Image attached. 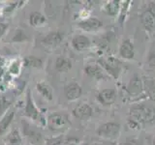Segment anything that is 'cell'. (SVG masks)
<instances>
[{
  "label": "cell",
  "instance_id": "7a4b0ae2",
  "mask_svg": "<svg viewBox=\"0 0 155 145\" xmlns=\"http://www.w3.org/2000/svg\"><path fill=\"white\" fill-rule=\"evenodd\" d=\"M46 125L51 132L63 133L71 127V122L67 113L62 112V111H56L48 116Z\"/></svg>",
  "mask_w": 155,
  "mask_h": 145
},
{
  "label": "cell",
  "instance_id": "d6a6232c",
  "mask_svg": "<svg viewBox=\"0 0 155 145\" xmlns=\"http://www.w3.org/2000/svg\"><path fill=\"white\" fill-rule=\"evenodd\" d=\"M8 27H9V25H8L7 23L0 22V39H1L5 35V33L7 32Z\"/></svg>",
  "mask_w": 155,
  "mask_h": 145
},
{
  "label": "cell",
  "instance_id": "6da1fadb",
  "mask_svg": "<svg viewBox=\"0 0 155 145\" xmlns=\"http://www.w3.org/2000/svg\"><path fill=\"white\" fill-rule=\"evenodd\" d=\"M129 118L137 121L143 127L144 125L151 123L155 118V110L151 106L143 104H134L129 110Z\"/></svg>",
  "mask_w": 155,
  "mask_h": 145
},
{
  "label": "cell",
  "instance_id": "9c48e42d",
  "mask_svg": "<svg viewBox=\"0 0 155 145\" xmlns=\"http://www.w3.org/2000/svg\"><path fill=\"white\" fill-rule=\"evenodd\" d=\"M118 56L123 60H133L135 58V47L131 39H124L121 42L118 48Z\"/></svg>",
  "mask_w": 155,
  "mask_h": 145
},
{
  "label": "cell",
  "instance_id": "f546056e",
  "mask_svg": "<svg viewBox=\"0 0 155 145\" xmlns=\"http://www.w3.org/2000/svg\"><path fill=\"white\" fill-rule=\"evenodd\" d=\"M80 142H81V140L77 137H67V138L65 137L61 145H78Z\"/></svg>",
  "mask_w": 155,
  "mask_h": 145
},
{
  "label": "cell",
  "instance_id": "484cf974",
  "mask_svg": "<svg viewBox=\"0 0 155 145\" xmlns=\"http://www.w3.org/2000/svg\"><path fill=\"white\" fill-rule=\"evenodd\" d=\"M64 135L59 134L55 137H51V138H47L46 139V143L45 145H61L63 140H64Z\"/></svg>",
  "mask_w": 155,
  "mask_h": 145
},
{
  "label": "cell",
  "instance_id": "f1b7e54d",
  "mask_svg": "<svg viewBox=\"0 0 155 145\" xmlns=\"http://www.w3.org/2000/svg\"><path fill=\"white\" fill-rule=\"evenodd\" d=\"M147 65L149 70L155 72V53L152 52L148 55L147 60Z\"/></svg>",
  "mask_w": 155,
  "mask_h": 145
},
{
  "label": "cell",
  "instance_id": "cb8c5ba5",
  "mask_svg": "<svg viewBox=\"0 0 155 145\" xmlns=\"http://www.w3.org/2000/svg\"><path fill=\"white\" fill-rule=\"evenodd\" d=\"M143 85L145 93L155 103V77L145 79L143 81Z\"/></svg>",
  "mask_w": 155,
  "mask_h": 145
},
{
  "label": "cell",
  "instance_id": "4316f807",
  "mask_svg": "<svg viewBox=\"0 0 155 145\" xmlns=\"http://www.w3.org/2000/svg\"><path fill=\"white\" fill-rule=\"evenodd\" d=\"M9 106H10V102L8 100H6L5 98L0 99V118L6 113V111L9 108Z\"/></svg>",
  "mask_w": 155,
  "mask_h": 145
},
{
  "label": "cell",
  "instance_id": "d590c367",
  "mask_svg": "<svg viewBox=\"0 0 155 145\" xmlns=\"http://www.w3.org/2000/svg\"><path fill=\"white\" fill-rule=\"evenodd\" d=\"M84 145H88V144H87V143H84Z\"/></svg>",
  "mask_w": 155,
  "mask_h": 145
},
{
  "label": "cell",
  "instance_id": "3957f363",
  "mask_svg": "<svg viewBox=\"0 0 155 145\" xmlns=\"http://www.w3.org/2000/svg\"><path fill=\"white\" fill-rule=\"evenodd\" d=\"M98 64L105 71L107 75H109L114 79H118L120 75L123 72V65L118 58L114 56L102 57L97 60Z\"/></svg>",
  "mask_w": 155,
  "mask_h": 145
},
{
  "label": "cell",
  "instance_id": "4fadbf2b",
  "mask_svg": "<svg viewBox=\"0 0 155 145\" xmlns=\"http://www.w3.org/2000/svg\"><path fill=\"white\" fill-rule=\"evenodd\" d=\"M140 21L143 26L147 32H152L155 30V9L149 8L142 14Z\"/></svg>",
  "mask_w": 155,
  "mask_h": 145
},
{
  "label": "cell",
  "instance_id": "8992f818",
  "mask_svg": "<svg viewBox=\"0 0 155 145\" xmlns=\"http://www.w3.org/2000/svg\"><path fill=\"white\" fill-rule=\"evenodd\" d=\"M125 91L128 96L132 98H138L139 96L143 95L144 93V85L142 77L135 74L125 85Z\"/></svg>",
  "mask_w": 155,
  "mask_h": 145
},
{
  "label": "cell",
  "instance_id": "5b68a950",
  "mask_svg": "<svg viewBox=\"0 0 155 145\" xmlns=\"http://www.w3.org/2000/svg\"><path fill=\"white\" fill-rule=\"evenodd\" d=\"M24 115L27 118L31 119L33 121H45V123H47V121L42 117L41 115V110L39 109L35 103H34L31 90L27 88L26 90V100H25V108H24Z\"/></svg>",
  "mask_w": 155,
  "mask_h": 145
},
{
  "label": "cell",
  "instance_id": "d6986e66",
  "mask_svg": "<svg viewBox=\"0 0 155 145\" xmlns=\"http://www.w3.org/2000/svg\"><path fill=\"white\" fill-rule=\"evenodd\" d=\"M36 89L40 95L47 101H52L53 99V90L50 84L45 81H39L36 84Z\"/></svg>",
  "mask_w": 155,
  "mask_h": 145
},
{
  "label": "cell",
  "instance_id": "d4e9b609",
  "mask_svg": "<svg viewBox=\"0 0 155 145\" xmlns=\"http://www.w3.org/2000/svg\"><path fill=\"white\" fill-rule=\"evenodd\" d=\"M23 64L25 67L32 68H41L43 66V60L36 56H27L24 58Z\"/></svg>",
  "mask_w": 155,
  "mask_h": 145
},
{
  "label": "cell",
  "instance_id": "52a82bcc",
  "mask_svg": "<svg viewBox=\"0 0 155 145\" xmlns=\"http://www.w3.org/2000/svg\"><path fill=\"white\" fill-rule=\"evenodd\" d=\"M21 126L23 135H25L32 145H40L42 143V134L36 129V127L31 125L27 120H21Z\"/></svg>",
  "mask_w": 155,
  "mask_h": 145
},
{
  "label": "cell",
  "instance_id": "7c38bea8",
  "mask_svg": "<svg viewBox=\"0 0 155 145\" xmlns=\"http://www.w3.org/2000/svg\"><path fill=\"white\" fill-rule=\"evenodd\" d=\"M72 114L80 120H87L91 118L92 115H93V108L88 104L81 103L77 105L74 109L72 110Z\"/></svg>",
  "mask_w": 155,
  "mask_h": 145
},
{
  "label": "cell",
  "instance_id": "9a60e30c",
  "mask_svg": "<svg viewBox=\"0 0 155 145\" xmlns=\"http://www.w3.org/2000/svg\"><path fill=\"white\" fill-rule=\"evenodd\" d=\"M64 39V34L60 31H51L43 39V44L47 47H55L59 46Z\"/></svg>",
  "mask_w": 155,
  "mask_h": 145
},
{
  "label": "cell",
  "instance_id": "603a6c76",
  "mask_svg": "<svg viewBox=\"0 0 155 145\" xmlns=\"http://www.w3.org/2000/svg\"><path fill=\"white\" fill-rule=\"evenodd\" d=\"M131 1L129 0H125V1H120V10L118 14V22L121 26L123 25L126 21V18L129 14L130 8H131Z\"/></svg>",
  "mask_w": 155,
  "mask_h": 145
},
{
  "label": "cell",
  "instance_id": "4dcf8cb0",
  "mask_svg": "<svg viewBox=\"0 0 155 145\" xmlns=\"http://www.w3.org/2000/svg\"><path fill=\"white\" fill-rule=\"evenodd\" d=\"M19 70H21V66H19V63L18 61H15L13 64L10 66V72L13 75H18Z\"/></svg>",
  "mask_w": 155,
  "mask_h": 145
},
{
  "label": "cell",
  "instance_id": "7402d4cb",
  "mask_svg": "<svg viewBox=\"0 0 155 145\" xmlns=\"http://www.w3.org/2000/svg\"><path fill=\"white\" fill-rule=\"evenodd\" d=\"M29 23H30L31 26L39 28L47 23V18L40 12H33L29 16Z\"/></svg>",
  "mask_w": 155,
  "mask_h": 145
},
{
  "label": "cell",
  "instance_id": "e0dca14e",
  "mask_svg": "<svg viewBox=\"0 0 155 145\" xmlns=\"http://www.w3.org/2000/svg\"><path fill=\"white\" fill-rule=\"evenodd\" d=\"M120 10V1H116V0H110V1H106L103 6H102V11H103L107 16L110 18H116L118 17Z\"/></svg>",
  "mask_w": 155,
  "mask_h": 145
},
{
  "label": "cell",
  "instance_id": "ffe728a7",
  "mask_svg": "<svg viewBox=\"0 0 155 145\" xmlns=\"http://www.w3.org/2000/svg\"><path fill=\"white\" fill-rule=\"evenodd\" d=\"M5 145H22L21 134L18 129H14L5 137Z\"/></svg>",
  "mask_w": 155,
  "mask_h": 145
},
{
  "label": "cell",
  "instance_id": "83f0119b",
  "mask_svg": "<svg viewBox=\"0 0 155 145\" xmlns=\"http://www.w3.org/2000/svg\"><path fill=\"white\" fill-rule=\"evenodd\" d=\"M122 145H144L143 143V141L139 138H136V137H127L124 142L122 143Z\"/></svg>",
  "mask_w": 155,
  "mask_h": 145
},
{
  "label": "cell",
  "instance_id": "ac0fdd59",
  "mask_svg": "<svg viewBox=\"0 0 155 145\" xmlns=\"http://www.w3.org/2000/svg\"><path fill=\"white\" fill-rule=\"evenodd\" d=\"M14 117H15L14 110L9 109L6 111V113L0 118V137L7 133L8 129L10 128V126H11L13 122Z\"/></svg>",
  "mask_w": 155,
  "mask_h": 145
},
{
  "label": "cell",
  "instance_id": "2e32d148",
  "mask_svg": "<svg viewBox=\"0 0 155 145\" xmlns=\"http://www.w3.org/2000/svg\"><path fill=\"white\" fill-rule=\"evenodd\" d=\"M84 72L85 74L92 77V79L100 80V79H106V72L98 64H88L84 68Z\"/></svg>",
  "mask_w": 155,
  "mask_h": 145
},
{
  "label": "cell",
  "instance_id": "ba28073f",
  "mask_svg": "<svg viewBox=\"0 0 155 145\" xmlns=\"http://www.w3.org/2000/svg\"><path fill=\"white\" fill-rule=\"evenodd\" d=\"M77 26L82 31L92 33V32H96L100 30V29L103 27V22H102L98 18L88 17L78 22Z\"/></svg>",
  "mask_w": 155,
  "mask_h": 145
},
{
  "label": "cell",
  "instance_id": "e575fe53",
  "mask_svg": "<svg viewBox=\"0 0 155 145\" xmlns=\"http://www.w3.org/2000/svg\"><path fill=\"white\" fill-rule=\"evenodd\" d=\"M152 145H155V134H154L153 139H152Z\"/></svg>",
  "mask_w": 155,
  "mask_h": 145
},
{
  "label": "cell",
  "instance_id": "8fae6325",
  "mask_svg": "<svg viewBox=\"0 0 155 145\" xmlns=\"http://www.w3.org/2000/svg\"><path fill=\"white\" fill-rule=\"evenodd\" d=\"M71 46L73 50L78 52H82L87 50L91 47V40L85 35H76L72 38Z\"/></svg>",
  "mask_w": 155,
  "mask_h": 145
},
{
  "label": "cell",
  "instance_id": "44dd1931",
  "mask_svg": "<svg viewBox=\"0 0 155 145\" xmlns=\"http://www.w3.org/2000/svg\"><path fill=\"white\" fill-rule=\"evenodd\" d=\"M55 69L59 72H67L72 69V62L68 57L58 56L55 60Z\"/></svg>",
  "mask_w": 155,
  "mask_h": 145
},
{
  "label": "cell",
  "instance_id": "1f68e13d",
  "mask_svg": "<svg viewBox=\"0 0 155 145\" xmlns=\"http://www.w3.org/2000/svg\"><path fill=\"white\" fill-rule=\"evenodd\" d=\"M25 34L23 33V31L21 30H18L16 32V34H15V36L13 38V41H16V42H21V41H24L25 40Z\"/></svg>",
  "mask_w": 155,
  "mask_h": 145
},
{
  "label": "cell",
  "instance_id": "30bf717a",
  "mask_svg": "<svg viewBox=\"0 0 155 145\" xmlns=\"http://www.w3.org/2000/svg\"><path fill=\"white\" fill-rule=\"evenodd\" d=\"M117 97V92L114 88H105L97 94V100L102 105L110 106L114 104Z\"/></svg>",
  "mask_w": 155,
  "mask_h": 145
},
{
  "label": "cell",
  "instance_id": "836d02e7",
  "mask_svg": "<svg viewBox=\"0 0 155 145\" xmlns=\"http://www.w3.org/2000/svg\"><path fill=\"white\" fill-rule=\"evenodd\" d=\"M94 145H117L116 141H110V140H101V141L96 142Z\"/></svg>",
  "mask_w": 155,
  "mask_h": 145
},
{
  "label": "cell",
  "instance_id": "8d00e7d4",
  "mask_svg": "<svg viewBox=\"0 0 155 145\" xmlns=\"http://www.w3.org/2000/svg\"><path fill=\"white\" fill-rule=\"evenodd\" d=\"M0 145H5V144H0Z\"/></svg>",
  "mask_w": 155,
  "mask_h": 145
},
{
  "label": "cell",
  "instance_id": "5bb4252c",
  "mask_svg": "<svg viewBox=\"0 0 155 145\" xmlns=\"http://www.w3.org/2000/svg\"><path fill=\"white\" fill-rule=\"evenodd\" d=\"M64 94L68 101L73 102L80 98L82 94V88L81 86L76 81H72L68 83L64 87Z\"/></svg>",
  "mask_w": 155,
  "mask_h": 145
},
{
  "label": "cell",
  "instance_id": "277c9868",
  "mask_svg": "<svg viewBox=\"0 0 155 145\" xmlns=\"http://www.w3.org/2000/svg\"><path fill=\"white\" fill-rule=\"evenodd\" d=\"M95 133L100 138L104 140L116 141L121 134V125L114 121H108L99 125Z\"/></svg>",
  "mask_w": 155,
  "mask_h": 145
}]
</instances>
